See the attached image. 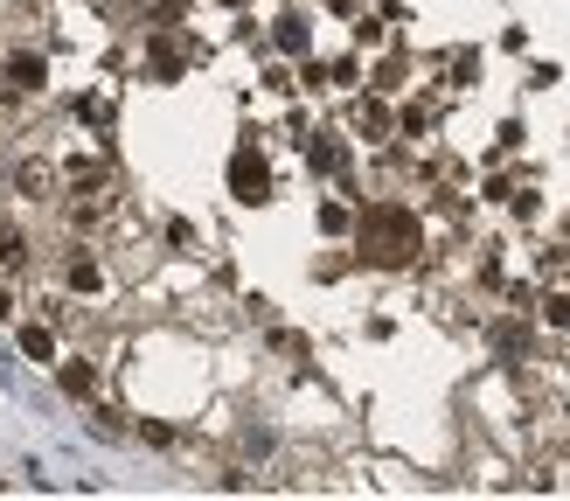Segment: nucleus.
<instances>
[{"label":"nucleus","instance_id":"obj_11","mask_svg":"<svg viewBox=\"0 0 570 501\" xmlns=\"http://www.w3.org/2000/svg\"><path fill=\"white\" fill-rule=\"evenodd\" d=\"M362 133H390V112L383 105H362Z\"/></svg>","mask_w":570,"mask_h":501},{"label":"nucleus","instance_id":"obj_2","mask_svg":"<svg viewBox=\"0 0 570 501\" xmlns=\"http://www.w3.org/2000/svg\"><path fill=\"white\" fill-rule=\"evenodd\" d=\"M230 195H237V202H265V195H272V174H265V161H258L251 147L230 154Z\"/></svg>","mask_w":570,"mask_h":501},{"label":"nucleus","instance_id":"obj_5","mask_svg":"<svg viewBox=\"0 0 570 501\" xmlns=\"http://www.w3.org/2000/svg\"><path fill=\"white\" fill-rule=\"evenodd\" d=\"M21 355H28V362H49V355H56V334L49 328H21Z\"/></svg>","mask_w":570,"mask_h":501},{"label":"nucleus","instance_id":"obj_8","mask_svg":"<svg viewBox=\"0 0 570 501\" xmlns=\"http://www.w3.org/2000/svg\"><path fill=\"white\" fill-rule=\"evenodd\" d=\"M279 49H306V21H299V14L279 21Z\"/></svg>","mask_w":570,"mask_h":501},{"label":"nucleus","instance_id":"obj_13","mask_svg":"<svg viewBox=\"0 0 570 501\" xmlns=\"http://www.w3.org/2000/svg\"><path fill=\"white\" fill-rule=\"evenodd\" d=\"M7 314H14V300H7V286H0V321H7Z\"/></svg>","mask_w":570,"mask_h":501},{"label":"nucleus","instance_id":"obj_7","mask_svg":"<svg viewBox=\"0 0 570 501\" xmlns=\"http://www.w3.org/2000/svg\"><path fill=\"white\" fill-rule=\"evenodd\" d=\"M70 286H77V293H98V265H91V258H70Z\"/></svg>","mask_w":570,"mask_h":501},{"label":"nucleus","instance_id":"obj_10","mask_svg":"<svg viewBox=\"0 0 570 501\" xmlns=\"http://www.w3.org/2000/svg\"><path fill=\"white\" fill-rule=\"evenodd\" d=\"M153 63H160V70L174 77V70H181V49H174V42H153Z\"/></svg>","mask_w":570,"mask_h":501},{"label":"nucleus","instance_id":"obj_12","mask_svg":"<svg viewBox=\"0 0 570 501\" xmlns=\"http://www.w3.org/2000/svg\"><path fill=\"white\" fill-rule=\"evenodd\" d=\"M550 328H570V293H557V300H550Z\"/></svg>","mask_w":570,"mask_h":501},{"label":"nucleus","instance_id":"obj_4","mask_svg":"<svg viewBox=\"0 0 570 501\" xmlns=\"http://www.w3.org/2000/svg\"><path fill=\"white\" fill-rule=\"evenodd\" d=\"M306 161L320 167V174H341V167H348V147H341V140H313V147H306Z\"/></svg>","mask_w":570,"mask_h":501},{"label":"nucleus","instance_id":"obj_3","mask_svg":"<svg viewBox=\"0 0 570 501\" xmlns=\"http://www.w3.org/2000/svg\"><path fill=\"white\" fill-rule=\"evenodd\" d=\"M42 77H49L42 56H7V91H42Z\"/></svg>","mask_w":570,"mask_h":501},{"label":"nucleus","instance_id":"obj_1","mask_svg":"<svg viewBox=\"0 0 570 501\" xmlns=\"http://www.w3.org/2000/svg\"><path fill=\"white\" fill-rule=\"evenodd\" d=\"M355 237H362V251H369L376 265H404V258H418V209H404V202H369Z\"/></svg>","mask_w":570,"mask_h":501},{"label":"nucleus","instance_id":"obj_6","mask_svg":"<svg viewBox=\"0 0 570 501\" xmlns=\"http://www.w3.org/2000/svg\"><path fill=\"white\" fill-rule=\"evenodd\" d=\"M91 383H98L91 362H70V369H63V390H70V397H91Z\"/></svg>","mask_w":570,"mask_h":501},{"label":"nucleus","instance_id":"obj_9","mask_svg":"<svg viewBox=\"0 0 570 501\" xmlns=\"http://www.w3.org/2000/svg\"><path fill=\"white\" fill-rule=\"evenodd\" d=\"M14 265H21V237H14V230H0V272H14Z\"/></svg>","mask_w":570,"mask_h":501}]
</instances>
